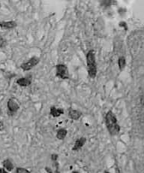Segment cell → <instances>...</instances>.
Segmentation results:
<instances>
[{"instance_id":"6da1fadb","label":"cell","mask_w":144,"mask_h":173,"mask_svg":"<svg viewBox=\"0 0 144 173\" xmlns=\"http://www.w3.org/2000/svg\"><path fill=\"white\" fill-rule=\"evenodd\" d=\"M106 125L108 129V131L111 135H116L119 132V126L117 123V120H116L115 114L112 111H109L106 114Z\"/></svg>"},{"instance_id":"7a4b0ae2","label":"cell","mask_w":144,"mask_h":173,"mask_svg":"<svg viewBox=\"0 0 144 173\" xmlns=\"http://www.w3.org/2000/svg\"><path fill=\"white\" fill-rule=\"evenodd\" d=\"M86 62H87L89 75L92 78H95L97 75V66H96L95 51L93 50H90L86 54Z\"/></svg>"},{"instance_id":"3957f363","label":"cell","mask_w":144,"mask_h":173,"mask_svg":"<svg viewBox=\"0 0 144 173\" xmlns=\"http://www.w3.org/2000/svg\"><path fill=\"white\" fill-rule=\"evenodd\" d=\"M56 75L59 77L61 79L67 80L69 79V73L67 66L64 64H59L56 66Z\"/></svg>"},{"instance_id":"277c9868","label":"cell","mask_w":144,"mask_h":173,"mask_svg":"<svg viewBox=\"0 0 144 173\" xmlns=\"http://www.w3.org/2000/svg\"><path fill=\"white\" fill-rule=\"evenodd\" d=\"M39 58H38V57H32L31 59L29 60L28 61H26V62L23 63L20 67H21L22 69L24 70V71H29V70L32 69L33 67H35V66L39 62Z\"/></svg>"},{"instance_id":"5b68a950","label":"cell","mask_w":144,"mask_h":173,"mask_svg":"<svg viewBox=\"0 0 144 173\" xmlns=\"http://www.w3.org/2000/svg\"><path fill=\"white\" fill-rule=\"evenodd\" d=\"M8 108L11 112H16L20 108V105L14 99H10L8 102Z\"/></svg>"},{"instance_id":"8992f818","label":"cell","mask_w":144,"mask_h":173,"mask_svg":"<svg viewBox=\"0 0 144 173\" xmlns=\"http://www.w3.org/2000/svg\"><path fill=\"white\" fill-rule=\"evenodd\" d=\"M16 27H17V23L14 21L0 22V27L2 29H13Z\"/></svg>"},{"instance_id":"52a82bcc","label":"cell","mask_w":144,"mask_h":173,"mask_svg":"<svg viewBox=\"0 0 144 173\" xmlns=\"http://www.w3.org/2000/svg\"><path fill=\"white\" fill-rule=\"evenodd\" d=\"M31 83H32V81L29 78H22L17 81V84L20 87H27L30 85Z\"/></svg>"},{"instance_id":"ba28073f","label":"cell","mask_w":144,"mask_h":173,"mask_svg":"<svg viewBox=\"0 0 144 173\" xmlns=\"http://www.w3.org/2000/svg\"><path fill=\"white\" fill-rule=\"evenodd\" d=\"M68 115L69 118H71L72 120H78L82 115V113L77 110H74V109H69L68 111Z\"/></svg>"},{"instance_id":"9c48e42d","label":"cell","mask_w":144,"mask_h":173,"mask_svg":"<svg viewBox=\"0 0 144 173\" xmlns=\"http://www.w3.org/2000/svg\"><path fill=\"white\" fill-rule=\"evenodd\" d=\"M62 114H64V111L62 109H57V108L54 107V106L50 109V114L54 118L59 117Z\"/></svg>"},{"instance_id":"30bf717a","label":"cell","mask_w":144,"mask_h":173,"mask_svg":"<svg viewBox=\"0 0 144 173\" xmlns=\"http://www.w3.org/2000/svg\"><path fill=\"white\" fill-rule=\"evenodd\" d=\"M86 142V139L85 138H80V139H77L75 142L73 148V151H77L79 149L82 148L83 146L84 145Z\"/></svg>"},{"instance_id":"8fae6325","label":"cell","mask_w":144,"mask_h":173,"mask_svg":"<svg viewBox=\"0 0 144 173\" xmlns=\"http://www.w3.org/2000/svg\"><path fill=\"white\" fill-rule=\"evenodd\" d=\"M66 135H67V130L65 129H60L58 132H57L56 137L60 140H62L65 138Z\"/></svg>"},{"instance_id":"7c38bea8","label":"cell","mask_w":144,"mask_h":173,"mask_svg":"<svg viewBox=\"0 0 144 173\" xmlns=\"http://www.w3.org/2000/svg\"><path fill=\"white\" fill-rule=\"evenodd\" d=\"M3 166H4V167L6 168V169L8 170V171H11V170L13 169V168H14V166H13L12 162L9 160H6L4 161Z\"/></svg>"},{"instance_id":"4fadbf2b","label":"cell","mask_w":144,"mask_h":173,"mask_svg":"<svg viewBox=\"0 0 144 173\" xmlns=\"http://www.w3.org/2000/svg\"><path fill=\"white\" fill-rule=\"evenodd\" d=\"M118 64H119L120 69H122L124 68L125 66V60L124 57H120V58H119Z\"/></svg>"},{"instance_id":"5bb4252c","label":"cell","mask_w":144,"mask_h":173,"mask_svg":"<svg viewBox=\"0 0 144 173\" xmlns=\"http://www.w3.org/2000/svg\"><path fill=\"white\" fill-rule=\"evenodd\" d=\"M16 173H29V172L26 169H23V168H18L17 169Z\"/></svg>"},{"instance_id":"9a60e30c","label":"cell","mask_w":144,"mask_h":173,"mask_svg":"<svg viewBox=\"0 0 144 173\" xmlns=\"http://www.w3.org/2000/svg\"><path fill=\"white\" fill-rule=\"evenodd\" d=\"M6 45V41L2 36H0V48H2Z\"/></svg>"},{"instance_id":"2e32d148","label":"cell","mask_w":144,"mask_h":173,"mask_svg":"<svg viewBox=\"0 0 144 173\" xmlns=\"http://www.w3.org/2000/svg\"><path fill=\"white\" fill-rule=\"evenodd\" d=\"M57 157H58V156H57L56 154H54V155H52V159L54 160H56Z\"/></svg>"},{"instance_id":"e0dca14e","label":"cell","mask_w":144,"mask_h":173,"mask_svg":"<svg viewBox=\"0 0 144 173\" xmlns=\"http://www.w3.org/2000/svg\"><path fill=\"white\" fill-rule=\"evenodd\" d=\"M3 128H4L3 123H2V122L0 121V130H3Z\"/></svg>"},{"instance_id":"ac0fdd59","label":"cell","mask_w":144,"mask_h":173,"mask_svg":"<svg viewBox=\"0 0 144 173\" xmlns=\"http://www.w3.org/2000/svg\"><path fill=\"white\" fill-rule=\"evenodd\" d=\"M0 173H8V172L5 171L4 169H0Z\"/></svg>"},{"instance_id":"d6986e66","label":"cell","mask_w":144,"mask_h":173,"mask_svg":"<svg viewBox=\"0 0 144 173\" xmlns=\"http://www.w3.org/2000/svg\"><path fill=\"white\" fill-rule=\"evenodd\" d=\"M73 173H79L78 172H73Z\"/></svg>"},{"instance_id":"ffe728a7","label":"cell","mask_w":144,"mask_h":173,"mask_svg":"<svg viewBox=\"0 0 144 173\" xmlns=\"http://www.w3.org/2000/svg\"><path fill=\"white\" fill-rule=\"evenodd\" d=\"M105 173H110V172H105Z\"/></svg>"},{"instance_id":"44dd1931","label":"cell","mask_w":144,"mask_h":173,"mask_svg":"<svg viewBox=\"0 0 144 173\" xmlns=\"http://www.w3.org/2000/svg\"><path fill=\"white\" fill-rule=\"evenodd\" d=\"M0 114H1V109H0Z\"/></svg>"}]
</instances>
